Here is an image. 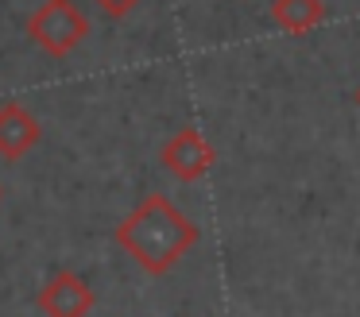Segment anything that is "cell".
I'll return each mask as SVG.
<instances>
[{"mask_svg": "<svg viewBox=\"0 0 360 317\" xmlns=\"http://www.w3.org/2000/svg\"><path fill=\"white\" fill-rule=\"evenodd\" d=\"M120 252H128L148 275H167L198 244V224L167 193H148L112 232Z\"/></svg>", "mask_w": 360, "mask_h": 317, "instance_id": "cell-1", "label": "cell"}, {"mask_svg": "<svg viewBox=\"0 0 360 317\" xmlns=\"http://www.w3.org/2000/svg\"><path fill=\"white\" fill-rule=\"evenodd\" d=\"M27 35L51 58H66L89 35V20L74 0H43L32 12V20H27Z\"/></svg>", "mask_w": 360, "mask_h": 317, "instance_id": "cell-2", "label": "cell"}, {"mask_svg": "<svg viewBox=\"0 0 360 317\" xmlns=\"http://www.w3.org/2000/svg\"><path fill=\"white\" fill-rule=\"evenodd\" d=\"M213 162H217V151H213V143L194 128V124L179 128L163 143V167L171 170L174 178H182V182H198V178H205Z\"/></svg>", "mask_w": 360, "mask_h": 317, "instance_id": "cell-3", "label": "cell"}, {"mask_svg": "<svg viewBox=\"0 0 360 317\" xmlns=\"http://www.w3.org/2000/svg\"><path fill=\"white\" fill-rule=\"evenodd\" d=\"M94 306H97V294L89 290V283L78 271H58L39 290V309L47 317H89Z\"/></svg>", "mask_w": 360, "mask_h": 317, "instance_id": "cell-4", "label": "cell"}, {"mask_svg": "<svg viewBox=\"0 0 360 317\" xmlns=\"http://www.w3.org/2000/svg\"><path fill=\"white\" fill-rule=\"evenodd\" d=\"M43 139V128L20 101H4L0 105V159L20 162L35 143Z\"/></svg>", "mask_w": 360, "mask_h": 317, "instance_id": "cell-5", "label": "cell"}, {"mask_svg": "<svg viewBox=\"0 0 360 317\" xmlns=\"http://www.w3.org/2000/svg\"><path fill=\"white\" fill-rule=\"evenodd\" d=\"M271 20L287 35H310L326 20V4L321 0H271Z\"/></svg>", "mask_w": 360, "mask_h": 317, "instance_id": "cell-6", "label": "cell"}, {"mask_svg": "<svg viewBox=\"0 0 360 317\" xmlns=\"http://www.w3.org/2000/svg\"><path fill=\"white\" fill-rule=\"evenodd\" d=\"M97 4H101V12H105V15L120 20V15H128L136 4H140V0H97Z\"/></svg>", "mask_w": 360, "mask_h": 317, "instance_id": "cell-7", "label": "cell"}, {"mask_svg": "<svg viewBox=\"0 0 360 317\" xmlns=\"http://www.w3.org/2000/svg\"><path fill=\"white\" fill-rule=\"evenodd\" d=\"M356 105H360V89H356Z\"/></svg>", "mask_w": 360, "mask_h": 317, "instance_id": "cell-8", "label": "cell"}, {"mask_svg": "<svg viewBox=\"0 0 360 317\" xmlns=\"http://www.w3.org/2000/svg\"><path fill=\"white\" fill-rule=\"evenodd\" d=\"M0 198H4V190H0Z\"/></svg>", "mask_w": 360, "mask_h": 317, "instance_id": "cell-9", "label": "cell"}]
</instances>
